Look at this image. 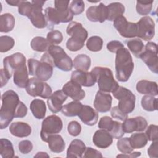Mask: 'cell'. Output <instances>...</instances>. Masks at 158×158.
Listing matches in <instances>:
<instances>
[{"label": "cell", "instance_id": "1", "mask_svg": "<svg viewBox=\"0 0 158 158\" xmlns=\"http://www.w3.org/2000/svg\"><path fill=\"white\" fill-rule=\"evenodd\" d=\"M2 104L0 109V128H7L14 118H23L27 114L26 105L19 100L16 92L13 90L5 91L1 96Z\"/></svg>", "mask_w": 158, "mask_h": 158}, {"label": "cell", "instance_id": "2", "mask_svg": "<svg viewBox=\"0 0 158 158\" xmlns=\"http://www.w3.org/2000/svg\"><path fill=\"white\" fill-rule=\"evenodd\" d=\"M4 69L10 78L13 75L14 84L21 88H25L29 81L26 65V58L20 52H15L3 59Z\"/></svg>", "mask_w": 158, "mask_h": 158}, {"label": "cell", "instance_id": "3", "mask_svg": "<svg viewBox=\"0 0 158 158\" xmlns=\"http://www.w3.org/2000/svg\"><path fill=\"white\" fill-rule=\"evenodd\" d=\"M30 75L45 81L52 75L54 64L48 52H45L41 57L40 61L35 59H29L27 61Z\"/></svg>", "mask_w": 158, "mask_h": 158}, {"label": "cell", "instance_id": "4", "mask_svg": "<svg viewBox=\"0 0 158 158\" xmlns=\"http://www.w3.org/2000/svg\"><path fill=\"white\" fill-rule=\"evenodd\" d=\"M115 67L116 78L120 82L127 81L133 73L134 62L130 52L125 47L116 52Z\"/></svg>", "mask_w": 158, "mask_h": 158}, {"label": "cell", "instance_id": "5", "mask_svg": "<svg viewBox=\"0 0 158 158\" xmlns=\"http://www.w3.org/2000/svg\"><path fill=\"white\" fill-rule=\"evenodd\" d=\"M67 33L71 37L66 42V48L70 51H80L88 38V31L81 23L71 22L66 29Z\"/></svg>", "mask_w": 158, "mask_h": 158}, {"label": "cell", "instance_id": "6", "mask_svg": "<svg viewBox=\"0 0 158 158\" xmlns=\"http://www.w3.org/2000/svg\"><path fill=\"white\" fill-rule=\"evenodd\" d=\"M91 72L96 77L99 91L112 93L119 87L118 82L114 78L112 71L109 68L95 67Z\"/></svg>", "mask_w": 158, "mask_h": 158}, {"label": "cell", "instance_id": "7", "mask_svg": "<svg viewBox=\"0 0 158 158\" xmlns=\"http://www.w3.org/2000/svg\"><path fill=\"white\" fill-rule=\"evenodd\" d=\"M48 52L51 57L54 66L64 72H69L72 69L73 61L62 48L57 45H51Z\"/></svg>", "mask_w": 158, "mask_h": 158}, {"label": "cell", "instance_id": "8", "mask_svg": "<svg viewBox=\"0 0 158 158\" xmlns=\"http://www.w3.org/2000/svg\"><path fill=\"white\" fill-rule=\"evenodd\" d=\"M112 94L114 97L118 100L117 107L121 111L128 114L134 110L136 96L130 89L119 86Z\"/></svg>", "mask_w": 158, "mask_h": 158}, {"label": "cell", "instance_id": "9", "mask_svg": "<svg viewBox=\"0 0 158 158\" xmlns=\"http://www.w3.org/2000/svg\"><path fill=\"white\" fill-rule=\"evenodd\" d=\"M63 123L61 118L56 115H51L46 117L41 124L40 136L42 141L46 142L49 136L60 133Z\"/></svg>", "mask_w": 158, "mask_h": 158}, {"label": "cell", "instance_id": "10", "mask_svg": "<svg viewBox=\"0 0 158 158\" xmlns=\"http://www.w3.org/2000/svg\"><path fill=\"white\" fill-rule=\"evenodd\" d=\"M25 89L30 96L34 98L40 96L44 99H48L52 93L51 86L47 83L35 77L29 79Z\"/></svg>", "mask_w": 158, "mask_h": 158}, {"label": "cell", "instance_id": "11", "mask_svg": "<svg viewBox=\"0 0 158 158\" xmlns=\"http://www.w3.org/2000/svg\"><path fill=\"white\" fill-rule=\"evenodd\" d=\"M139 58L141 59L151 72L156 74L158 73L157 46L156 43H147Z\"/></svg>", "mask_w": 158, "mask_h": 158}, {"label": "cell", "instance_id": "12", "mask_svg": "<svg viewBox=\"0 0 158 158\" xmlns=\"http://www.w3.org/2000/svg\"><path fill=\"white\" fill-rule=\"evenodd\" d=\"M31 2L32 9L28 18L35 27L39 29L44 28L47 26L46 17L44 14L43 13V6L45 1L33 0Z\"/></svg>", "mask_w": 158, "mask_h": 158}, {"label": "cell", "instance_id": "13", "mask_svg": "<svg viewBox=\"0 0 158 158\" xmlns=\"http://www.w3.org/2000/svg\"><path fill=\"white\" fill-rule=\"evenodd\" d=\"M114 27L125 38H132L137 36V24L136 23L128 22L126 17L121 15L114 20Z\"/></svg>", "mask_w": 158, "mask_h": 158}, {"label": "cell", "instance_id": "14", "mask_svg": "<svg viewBox=\"0 0 158 158\" xmlns=\"http://www.w3.org/2000/svg\"><path fill=\"white\" fill-rule=\"evenodd\" d=\"M137 36L144 41H150L155 35V23L149 16H144L136 23Z\"/></svg>", "mask_w": 158, "mask_h": 158}, {"label": "cell", "instance_id": "15", "mask_svg": "<svg viewBox=\"0 0 158 158\" xmlns=\"http://www.w3.org/2000/svg\"><path fill=\"white\" fill-rule=\"evenodd\" d=\"M124 133H131L134 131L141 132L146 130L148 127L147 120L141 116L126 118L122 123Z\"/></svg>", "mask_w": 158, "mask_h": 158}, {"label": "cell", "instance_id": "16", "mask_svg": "<svg viewBox=\"0 0 158 158\" xmlns=\"http://www.w3.org/2000/svg\"><path fill=\"white\" fill-rule=\"evenodd\" d=\"M87 19L92 22L103 23L107 19L108 10L107 6L101 2L98 6H92L86 11Z\"/></svg>", "mask_w": 158, "mask_h": 158}, {"label": "cell", "instance_id": "17", "mask_svg": "<svg viewBox=\"0 0 158 158\" xmlns=\"http://www.w3.org/2000/svg\"><path fill=\"white\" fill-rule=\"evenodd\" d=\"M112 102V98L110 94L98 91L96 94L93 106L96 111L105 113L110 110Z\"/></svg>", "mask_w": 158, "mask_h": 158}, {"label": "cell", "instance_id": "18", "mask_svg": "<svg viewBox=\"0 0 158 158\" xmlns=\"http://www.w3.org/2000/svg\"><path fill=\"white\" fill-rule=\"evenodd\" d=\"M62 90L73 101H80L85 97V92L82 89L81 86L71 80L63 86Z\"/></svg>", "mask_w": 158, "mask_h": 158}, {"label": "cell", "instance_id": "19", "mask_svg": "<svg viewBox=\"0 0 158 158\" xmlns=\"http://www.w3.org/2000/svg\"><path fill=\"white\" fill-rule=\"evenodd\" d=\"M71 80H73L81 86L91 87L95 85L96 79L95 76L91 72L81 71V70H74L71 74Z\"/></svg>", "mask_w": 158, "mask_h": 158}, {"label": "cell", "instance_id": "20", "mask_svg": "<svg viewBox=\"0 0 158 158\" xmlns=\"http://www.w3.org/2000/svg\"><path fill=\"white\" fill-rule=\"evenodd\" d=\"M68 96L62 90L54 91L47 100V104L52 113H57L62 110L63 103L67 100Z\"/></svg>", "mask_w": 158, "mask_h": 158}, {"label": "cell", "instance_id": "21", "mask_svg": "<svg viewBox=\"0 0 158 158\" xmlns=\"http://www.w3.org/2000/svg\"><path fill=\"white\" fill-rule=\"evenodd\" d=\"M93 142L96 147L106 149L112 144L113 138L108 131L104 129H99L94 133Z\"/></svg>", "mask_w": 158, "mask_h": 158}, {"label": "cell", "instance_id": "22", "mask_svg": "<svg viewBox=\"0 0 158 158\" xmlns=\"http://www.w3.org/2000/svg\"><path fill=\"white\" fill-rule=\"evenodd\" d=\"M78 116L83 123L88 126L94 125L98 120L97 111L88 105H83Z\"/></svg>", "mask_w": 158, "mask_h": 158}, {"label": "cell", "instance_id": "23", "mask_svg": "<svg viewBox=\"0 0 158 158\" xmlns=\"http://www.w3.org/2000/svg\"><path fill=\"white\" fill-rule=\"evenodd\" d=\"M69 2V1H54V8L60 16L61 23H68L73 19V15L70 10Z\"/></svg>", "mask_w": 158, "mask_h": 158}, {"label": "cell", "instance_id": "24", "mask_svg": "<svg viewBox=\"0 0 158 158\" xmlns=\"http://www.w3.org/2000/svg\"><path fill=\"white\" fill-rule=\"evenodd\" d=\"M10 133L14 136L24 138L28 136L31 133V127L23 122H15L10 124L9 127Z\"/></svg>", "mask_w": 158, "mask_h": 158}, {"label": "cell", "instance_id": "25", "mask_svg": "<svg viewBox=\"0 0 158 158\" xmlns=\"http://www.w3.org/2000/svg\"><path fill=\"white\" fill-rule=\"evenodd\" d=\"M136 91L143 94L156 96L158 94L157 84L155 81L142 80L139 81L136 85Z\"/></svg>", "mask_w": 158, "mask_h": 158}, {"label": "cell", "instance_id": "26", "mask_svg": "<svg viewBox=\"0 0 158 158\" xmlns=\"http://www.w3.org/2000/svg\"><path fill=\"white\" fill-rule=\"evenodd\" d=\"M86 148L83 141L78 139L72 140L67 150V157H82Z\"/></svg>", "mask_w": 158, "mask_h": 158}, {"label": "cell", "instance_id": "27", "mask_svg": "<svg viewBox=\"0 0 158 158\" xmlns=\"http://www.w3.org/2000/svg\"><path fill=\"white\" fill-rule=\"evenodd\" d=\"M46 143H48L49 149L54 153H60L64 151L65 148V143L64 139L58 134L49 136Z\"/></svg>", "mask_w": 158, "mask_h": 158}, {"label": "cell", "instance_id": "28", "mask_svg": "<svg viewBox=\"0 0 158 158\" xmlns=\"http://www.w3.org/2000/svg\"><path fill=\"white\" fill-rule=\"evenodd\" d=\"M30 110L33 115L37 119L44 118L46 112V106L45 102L40 99H33L30 105Z\"/></svg>", "mask_w": 158, "mask_h": 158}, {"label": "cell", "instance_id": "29", "mask_svg": "<svg viewBox=\"0 0 158 158\" xmlns=\"http://www.w3.org/2000/svg\"><path fill=\"white\" fill-rule=\"evenodd\" d=\"M44 15L47 23L46 27L51 30H53L54 25L61 23L60 16L55 8L51 7L46 8L44 10Z\"/></svg>", "mask_w": 158, "mask_h": 158}, {"label": "cell", "instance_id": "30", "mask_svg": "<svg viewBox=\"0 0 158 158\" xmlns=\"http://www.w3.org/2000/svg\"><path fill=\"white\" fill-rule=\"evenodd\" d=\"M108 16L107 20L114 21L119 16L123 15L125 12V6L120 2H115L109 4L107 6Z\"/></svg>", "mask_w": 158, "mask_h": 158}, {"label": "cell", "instance_id": "31", "mask_svg": "<svg viewBox=\"0 0 158 158\" xmlns=\"http://www.w3.org/2000/svg\"><path fill=\"white\" fill-rule=\"evenodd\" d=\"M91 64V60L90 57L85 54L77 55L73 61V66L76 70L85 72L89 70Z\"/></svg>", "mask_w": 158, "mask_h": 158}, {"label": "cell", "instance_id": "32", "mask_svg": "<svg viewBox=\"0 0 158 158\" xmlns=\"http://www.w3.org/2000/svg\"><path fill=\"white\" fill-rule=\"evenodd\" d=\"M82 107L83 104L80 101H73L63 106L61 111L66 117H75L78 115Z\"/></svg>", "mask_w": 158, "mask_h": 158}, {"label": "cell", "instance_id": "33", "mask_svg": "<svg viewBox=\"0 0 158 158\" xmlns=\"http://www.w3.org/2000/svg\"><path fill=\"white\" fill-rule=\"evenodd\" d=\"M15 26V18L10 13H5L0 16V31L8 33L13 30Z\"/></svg>", "mask_w": 158, "mask_h": 158}, {"label": "cell", "instance_id": "34", "mask_svg": "<svg viewBox=\"0 0 158 158\" xmlns=\"http://www.w3.org/2000/svg\"><path fill=\"white\" fill-rule=\"evenodd\" d=\"M30 46L33 51L37 52H45L48 51L51 44L46 38L42 36H35L31 40Z\"/></svg>", "mask_w": 158, "mask_h": 158}, {"label": "cell", "instance_id": "35", "mask_svg": "<svg viewBox=\"0 0 158 158\" xmlns=\"http://www.w3.org/2000/svg\"><path fill=\"white\" fill-rule=\"evenodd\" d=\"M131 146L133 149H141L148 143V138L145 133H136L132 134L129 138Z\"/></svg>", "mask_w": 158, "mask_h": 158}, {"label": "cell", "instance_id": "36", "mask_svg": "<svg viewBox=\"0 0 158 158\" xmlns=\"http://www.w3.org/2000/svg\"><path fill=\"white\" fill-rule=\"evenodd\" d=\"M127 45L129 50L137 58H139L144 49L143 42L139 38H135L127 41Z\"/></svg>", "mask_w": 158, "mask_h": 158}, {"label": "cell", "instance_id": "37", "mask_svg": "<svg viewBox=\"0 0 158 158\" xmlns=\"http://www.w3.org/2000/svg\"><path fill=\"white\" fill-rule=\"evenodd\" d=\"M0 154L3 158H12L14 157V149L10 141L6 138L0 139Z\"/></svg>", "mask_w": 158, "mask_h": 158}, {"label": "cell", "instance_id": "38", "mask_svg": "<svg viewBox=\"0 0 158 158\" xmlns=\"http://www.w3.org/2000/svg\"><path fill=\"white\" fill-rule=\"evenodd\" d=\"M141 104L144 110L152 112L157 110V99L151 95H145L141 98Z\"/></svg>", "mask_w": 158, "mask_h": 158}, {"label": "cell", "instance_id": "39", "mask_svg": "<svg viewBox=\"0 0 158 158\" xmlns=\"http://www.w3.org/2000/svg\"><path fill=\"white\" fill-rule=\"evenodd\" d=\"M103 45L102 39L98 36H93L89 38L86 41L87 49L92 52L100 51Z\"/></svg>", "mask_w": 158, "mask_h": 158}, {"label": "cell", "instance_id": "40", "mask_svg": "<svg viewBox=\"0 0 158 158\" xmlns=\"http://www.w3.org/2000/svg\"><path fill=\"white\" fill-rule=\"evenodd\" d=\"M153 1H137L136 5V12L141 15H148L152 7Z\"/></svg>", "mask_w": 158, "mask_h": 158}, {"label": "cell", "instance_id": "41", "mask_svg": "<svg viewBox=\"0 0 158 158\" xmlns=\"http://www.w3.org/2000/svg\"><path fill=\"white\" fill-rule=\"evenodd\" d=\"M117 147L119 151L123 154H129L133 151V148L131 146L129 138H120L117 142Z\"/></svg>", "mask_w": 158, "mask_h": 158}, {"label": "cell", "instance_id": "42", "mask_svg": "<svg viewBox=\"0 0 158 158\" xmlns=\"http://www.w3.org/2000/svg\"><path fill=\"white\" fill-rule=\"evenodd\" d=\"M15 44L13 38L9 36H1L0 37V52H6L10 50Z\"/></svg>", "mask_w": 158, "mask_h": 158}, {"label": "cell", "instance_id": "43", "mask_svg": "<svg viewBox=\"0 0 158 158\" xmlns=\"http://www.w3.org/2000/svg\"><path fill=\"white\" fill-rule=\"evenodd\" d=\"M46 40L51 45H57L62 41L63 35L60 31L52 30L48 33Z\"/></svg>", "mask_w": 158, "mask_h": 158}, {"label": "cell", "instance_id": "44", "mask_svg": "<svg viewBox=\"0 0 158 158\" xmlns=\"http://www.w3.org/2000/svg\"><path fill=\"white\" fill-rule=\"evenodd\" d=\"M69 9L73 15H80L85 10V3L81 0L72 1L70 4Z\"/></svg>", "mask_w": 158, "mask_h": 158}, {"label": "cell", "instance_id": "45", "mask_svg": "<svg viewBox=\"0 0 158 158\" xmlns=\"http://www.w3.org/2000/svg\"><path fill=\"white\" fill-rule=\"evenodd\" d=\"M109 132L112 135V138L115 139H119L122 138L125 134L122 129V123L115 120H114L112 128Z\"/></svg>", "mask_w": 158, "mask_h": 158}, {"label": "cell", "instance_id": "46", "mask_svg": "<svg viewBox=\"0 0 158 158\" xmlns=\"http://www.w3.org/2000/svg\"><path fill=\"white\" fill-rule=\"evenodd\" d=\"M146 135L148 140L151 141H157L158 139V127L156 125L151 124L146 128Z\"/></svg>", "mask_w": 158, "mask_h": 158}, {"label": "cell", "instance_id": "47", "mask_svg": "<svg viewBox=\"0 0 158 158\" xmlns=\"http://www.w3.org/2000/svg\"><path fill=\"white\" fill-rule=\"evenodd\" d=\"M67 131L72 136H78L81 131V126L77 121L73 120L69 122L67 126Z\"/></svg>", "mask_w": 158, "mask_h": 158}, {"label": "cell", "instance_id": "48", "mask_svg": "<svg viewBox=\"0 0 158 158\" xmlns=\"http://www.w3.org/2000/svg\"><path fill=\"white\" fill-rule=\"evenodd\" d=\"M31 9L32 4L31 2L27 1H22V2L18 6V12L20 15L28 17Z\"/></svg>", "mask_w": 158, "mask_h": 158}, {"label": "cell", "instance_id": "49", "mask_svg": "<svg viewBox=\"0 0 158 158\" xmlns=\"http://www.w3.org/2000/svg\"><path fill=\"white\" fill-rule=\"evenodd\" d=\"M113 122L114 120L111 117L109 116H104L100 118L98 123V127L101 129H104L109 131L112 128Z\"/></svg>", "mask_w": 158, "mask_h": 158}, {"label": "cell", "instance_id": "50", "mask_svg": "<svg viewBox=\"0 0 158 158\" xmlns=\"http://www.w3.org/2000/svg\"><path fill=\"white\" fill-rule=\"evenodd\" d=\"M19 151L23 154L30 153L33 148L32 143L29 140H22L19 142L18 145Z\"/></svg>", "mask_w": 158, "mask_h": 158}, {"label": "cell", "instance_id": "51", "mask_svg": "<svg viewBox=\"0 0 158 158\" xmlns=\"http://www.w3.org/2000/svg\"><path fill=\"white\" fill-rule=\"evenodd\" d=\"M110 115L114 118L119 119L122 121H123L128 118L127 114L121 111L117 106H114L110 109Z\"/></svg>", "mask_w": 158, "mask_h": 158}, {"label": "cell", "instance_id": "52", "mask_svg": "<svg viewBox=\"0 0 158 158\" xmlns=\"http://www.w3.org/2000/svg\"><path fill=\"white\" fill-rule=\"evenodd\" d=\"M122 48H124L123 44L120 41L117 40L110 41L107 44V50L113 53H116L118 50Z\"/></svg>", "mask_w": 158, "mask_h": 158}, {"label": "cell", "instance_id": "53", "mask_svg": "<svg viewBox=\"0 0 158 158\" xmlns=\"http://www.w3.org/2000/svg\"><path fill=\"white\" fill-rule=\"evenodd\" d=\"M85 158L89 157H102V155L100 151L93 149L91 147L86 148V149L84 152V155L83 156Z\"/></svg>", "mask_w": 158, "mask_h": 158}, {"label": "cell", "instance_id": "54", "mask_svg": "<svg viewBox=\"0 0 158 158\" xmlns=\"http://www.w3.org/2000/svg\"><path fill=\"white\" fill-rule=\"evenodd\" d=\"M148 154L151 158H157L158 157V141H152L148 149Z\"/></svg>", "mask_w": 158, "mask_h": 158}, {"label": "cell", "instance_id": "55", "mask_svg": "<svg viewBox=\"0 0 158 158\" xmlns=\"http://www.w3.org/2000/svg\"><path fill=\"white\" fill-rule=\"evenodd\" d=\"M10 77L8 73L4 69H1V88H2L4 85L7 84L9 80L10 79Z\"/></svg>", "mask_w": 158, "mask_h": 158}, {"label": "cell", "instance_id": "56", "mask_svg": "<svg viewBox=\"0 0 158 158\" xmlns=\"http://www.w3.org/2000/svg\"><path fill=\"white\" fill-rule=\"evenodd\" d=\"M141 156V152H130L129 154H122L117 156V157H137Z\"/></svg>", "mask_w": 158, "mask_h": 158}, {"label": "cell", "instance_id": "57", "mask_svg": "<svg viewBox=\"0 0 158 158\" xmlns=\"http://www.w3.org/2000/svg\"><path fill=\"white\" fill-rule=\"evenodd\" d=\"M6 2L12 6H19L20 5V4L22 2V1H17V0H10V1H6Z\"/></svg>", "mask_w": 158, "mask_h": 158}, {"label": "cell", "instance_id": "58", "mask_svg": "<svg viewBox=\"0 0 158 158\" xmlns=\"http://www.w3.org/2000/svg\"><path fill=\"white\" fill-rule=\"evenodd\" d=\"M49 157V156L45 152H38L36 155L34 156V157Z\"/></svg>", "mask_w": 158, "mask_h": 158}]
</instances>
